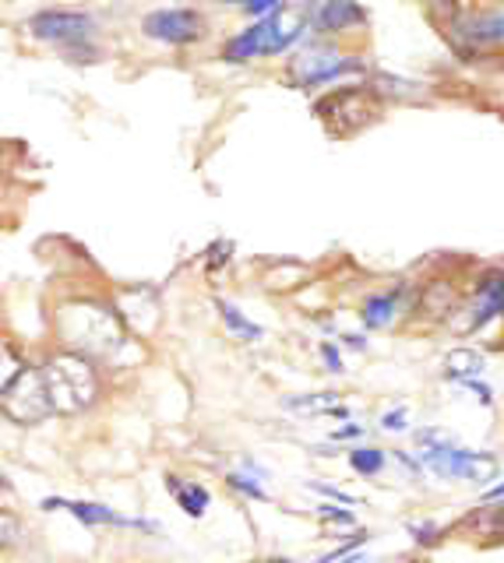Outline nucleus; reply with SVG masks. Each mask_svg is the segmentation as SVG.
I'll return each instance as SVG.
<instances>
[{"instance_id": "nucleus-1", "label": "nucleus", "mask_w": 504, "mask_h": 563, "mask_svg": "<svg viewBox=\"0 0 504 563\" xmlns=\"http://www.w3.org/2000/svg\"><path fill=\"white\" fill-rule=\"evenodd\" d=\"M57 334L67 345V352H78V356H110L120 345H124V334H120L117 313L99 307V303H72L57 313Z\"/></svg>"}, {"instance_id": "nucleus-2", "label": "nucleus", "mask_w": 504, "mask_h": 563, "mask_svg": "<svg viewBox=\"0 0 504 563\" xmlns=\"http://www.w3.org/2000/svg\"><path fill=\"white\" fill-rule=\"evenodd\" d=\"M43 380L50 391V405L61 416H78L85 409H92L99 398V374L96 366L78 356V352H57L43 366Z\"/></svg>"}, {"instance_id": "nucleus-3", "label": "nucleus", "mask_w": 504, "mask_h": 563, "mask_svg": "<svg viewBox=\"0 0 504 563\" xmlns=\"http://www.w3.org/2000/svg\"><path fill=\"white\" fill-rule=\"evenodd\" d=\"M304 29V11H280L272 18H262L254 29L240 32L237 40L226 46V60H251L258 53H275V49H286L293 40L300 35Z\"/></svg>"}, {"instance_id": "nucleus-4", "label": "nucleus", "mask_w": 504, "mask_h": 563, "mask_svg": "<svg viewBox=\"0 0 504 563\" xmlns=\"http://www.w3.org/2000/svg\"><path fill=\"white\" fill-rule=\"evenodd\" d=\"M4 412H8V419L19 422V427H36V422H43L50 412H54L43 369L19 366L14 377L4 380Z\"/></svg>"}, {"instance_id": "nucleus-5", "label": "nucleus", "mask_w": 504, "mask_h": 563, "mask_svg": "<svg viewBox=\"0 0 504 563\" xmlns=\"http://www.w3.org/2000/svg\"><path fill=\"white\" fill-rule=\"evenodd\" d=\"M377 113H381V102L368 88H342V92H332L318 102V117L325 120V128L339 137L368 128V123L377 120Z\"/></svg>"}, {"instance_id": "nucleus-6", "label": "nucleus", "mask_w": 504, "mask_h": 563, "mask_svg": "<svg viewBox=\"0 0 504 563\" xmlns=\"http://www.w3.org/2000/svg\"><path fill=\"white\" fill-rule=\"evenodd\" d=\"M149 40H160V43H173V46H184V43H195L205 35V22L201 14L187 11V8H166V11H152L145 22H142Z\"/></svg>"}, {"instance_id": "nucleus-7", "label": "nucleus", "mask_w": 504, "mask_h": 563, "mask_svg": "<svg viewBox=\"0 0 504 563\" xmlns=\"http://www.w3.org/2000/svg\"><path fill=\"white\" fill-rule=\"evenodd\" d=\"M32 35L36 40H50V43H78V40H89L96 22L89 14L81 11H43L29 22Z\"/></svg>"}, {"instance_id": "nucleus-8", "label": "nucleus", "mask_w": 504, "mask_h": 563, "mask_svg": "<svg viewBox=\"0 0 504 563\" xmlns=\"http://www.w3.org/2000/svg\"><path fill=\"white\" fill-rule=\"evenodd\" d=\"M357 64L346 60L339 49L332 46H307L297 60H293V78L300 85H321V81H332L346 70H353Z\"/></svg>"}, {"instance_id": "nucleus-9", "label": "nucleus", "mask_w": 504, "mask_h": 563, "mask_svg": "<svg viewBox=\"0 0 504 563\" xmlns=\"http://www.w3.org/2000/svg\"><path fill=\"white\" fill-rule=\"evenodd\" d=\"M504 313V275L501 272H486L480 278V286L473 292V303H469L465 310L451 313V317H469V321L462 324L459 334H469V331H480L486 321H494V317Z\"/></svg>"}, {"instance_id": "nucleus-10", "label": "nucleus", "mask_w": 504, "mask_h": 563, "mask_svg": "<svg viewBox=\"0 0 504 563\" xmlns=\"http://www.w3.org/2000/svg\"><path fill=\"white\" fill-rule=\"evenodd\" d=\"M46 510H72V518H78L81 525H124V528H145L152 532V521H142V518H120L117 510L102 507V504H78V500H43Z\"/></svg>"}, {"instance_id": "nucleus-11", "label": "nucleus", "mask_w": 504, "mask_h": 563, "mask_svg": "<svg viewBox=\"0 0 504 563\" xmlns=\"http://www.w3.org/2000/svg\"><path fill=\"white\" fill-rule=\"evenodd\" d=\"M307 18L318 32H339V29H350V25L363 22V11L357 4H350V0H318Z\"/></svg>"}, {"instance_id": "nucleus-12", "label": "nucleus", "mask_w": 504, "mask_h": 563, "mask_svg": "<svg viewBox=\"0 0 504 563\" xmlns=\"http://www.w3.org/2000/svg\"><path fill=\"white\" fill-rule=\"evenodd\" d=\"M465 532L480 536L483 542H501L504 539V507H483V510H473L465 521H462Z\"/></svg>"}, {"instance_id": "nucleus-13", "label": "nucleus", "mask_w": 504, "mask_h": 563, "mask_svg": "<svg viewBox=\"0 0 504 563\" xmlns=\"http://www.w3.org/2000/svg\"><path fill=\"white\" fill-rule=\"evenodd\" d=\"M398 313V292H377L363 299V324L368 328H388Z\"/></svg>"}, {"instance_id": "nucleus-14", "label": "nucleus", "mask_w": 504, "mask_h": 563, "mask_svg": "<svg viewBox=\"0 0 504 563\" xmlns=\"http://www.w3.org/2000/svg\"><path fill=\"white\" fill-rule=\"evenodd\" d=\"M456 299L459 296H456V289L448 286V282H434V286H427L424 296H420V310L438 321V317H451V313H456Z\"/></svg>"}, {"instance_id": "nucleus-15", "label": "nucleus", "mask_w": 504, "mask_h": 563, "mask_svg": "<svg viewBox=\"0 0 504 563\" xmlns=\"http://www.w3.org/2000/svg\"><path fill=\"white\" fill-rule=\"evenodd\" d=\"M445 369H448L451 380H469V377H476L483 369V356L469 349V345H459V349H451L445 356Z\"/></svg>"}, {"instance_id": "nucleus-16", "label": "nucleus", "mask_w": 504, "mask_h": 563, "mask_svg": "<svg viewBox=\"0 0 504 563\" xmlns=\"http://www.w3.org/2000/svg\"><path fill=\"white\" fill-rule=\"evenodd\" d=\"M173 486V497H177V504L184 507L187 518H205L208 510V489L198 486V483H180V479H169Z\"/></svg>"}, {"instance_id": "nucleus-17", "label": "nucleus", "mask_w": 504, "mask_h": 563, "mask_svg": "<svg viewBox=\"0 0 504 563\" xmlns=\"http://www.w3.org/2000/svg\"><path fill=\"white\" fill-rule=\"evenodd\" d=\"M339 398L336 395H304V398H289L286 401V412H297V416H304V419H310V416H328V412H339V416H346L339 405H336Z\"/></svg>"}, {"instance_id": "nucleus-18", "label": "nucleus", "mask_w": 504, "mask_h": 563, "mask_svg": "<svg viewBox=\"0 0 504 563\" xmlns=\"http://www.w3.org/2000/svg\"><path fill=\"white\" fill-rule=\"evenodd\" d=\"M219 313H222V324L230 328V331L237 334V339H251V342L262 339V328L251 324L248 317H243L233 303H226V299H219Z\"/></svg>"}, {"instance_id": "nucleus-19", "label": "nucleus", "mask_w": 504, "mask_h": 563, "mask_svg": "<svg viewBox=\"0 0 504 563\" xmlns=\"http://www.w3.org/2000/svg\"><path fill=\"white\" fill-rule=\"evenodd\" d=\"M350 465L360 475H377L381 468H385V454H381L377 448H357V451H350Z\"/></svg>"}, {"instance_id": "nucleus-20", "label": "nucleus", "mask_w": 504, "mask_h": 563, "mask_svg": "<svg viewBox=\"0 0 504 563\" xmlns=\"http://www.w3.org/2000/svg\"><path fill=\"white\" fill-rule=\"evenodd\" d=\"M230 486L237 493H243V497H251V500H269V493L262 489V483H258L254 475H248V472H233L230 475Z\"/></svg>"}, {"instance_id": "nucleus-21", "label": "nucleus", "mask_w": 504, "mask_h": 563, "mask_svg": "<svg viewBox=\"0 0 504 563\" xmlns=\"http://www.w3.org/2000/svg\"><path fill=\"white\" fill-rule=\"evenodd\" d=\"M321 518L336 528H357V518L353 510H342V507H321Z\"/></svg>"}, {"instance_id": "nucleus-22", "label": "nucleus", "mask_w": 504, "mask_h": 563, "mask_svg": "<svg viewBox=\"0 0 504 563\" xmlns=\"http://www.w3.org/2000/svg\"><path fill=\"white\" fill-rule=\"evenodd\" d=\"M381 427H385V433H403L406 430V405H398V409L381 416Z\"/></svg>"}, {"instance_id": "nucleus-23", "label": "nucleus", "mask_w": 504, "mask_h": 563, "mask_svg": "<svg viewBox=\"0 0 504 563\" xmlns=\"http://www.w3.org/2000/svg\"><path fill=\"white\" fill-rule=\"evenodd\" d=\"M360 542H363V536H353V539H346L342 545H336V550L332 553H325L318 563H339L342 556H350L353 550H360Z\"/></svg>"}, {"instance_id": "nucleus-24", "label": "nucleus", "mask_w": 504, "mask_h": 563, "mask_svg": "<svg viewBox=\"0 0 504 563\" xmlns=\"http://www.w3.org/2000/svg\"><path fill=\"white\" fill-rule=\"evenodd\" d=\"M248 11H251V14H265V18H272V14H280V11H283V0H248Z\"/></svg>"}, {"instance_id": "nucleus-25", "label": "nucleus", "mask_w": 504, "mask_h": 563, "mask_svg": "<svg viewBox=\"0 0 504 563\" xmlns=\"http://www.w3.org/2000/svg\"><path fill=\"white\" fill-rule=\"evenodd\" d=\"M321 360H325V366H328V369H332V374H342V356H339V345L325 342V345H321Z\"/></svg>"}, {"instance_id": "nucleus-26", "label": "nucleus", "mask_w": 504, "mask_h": 563, "mask_svg": "<svg viewBox=\"0 0 504 563\" xmlns=\"http://www.w3.org/2000/svg\"><path fill=\"white\" fill-rule=\"evenodd\" d=\"M310 489H318V493H325V497H332V500H339L346 507H353V497H350V493H342V489H332V486H325V483H310Z\"/></svg>"}, {"instance_id": "nucleus-27", "label": "nucleus", "mask_w": 504, "mask_h": 563, "mask_svg": "<svg viewBox=\"0 0 504 563\" xmlns=\"http://www.w3.org/2000/svg\"><path fill=\"white\" fill-rule=\"evenodd\" d=\"M357 437H363V427H357V422H346L342 430L332 433V440H357Z\"/></svg>"}, {"instance_id": "nucleus-28", "label": "nucleus", "mask_w": 504, "mask_h": 563, "mask_svg": "<svg viewBox=\"0 0 504 563\" xmlns=\"http://www.w3.org/2000/svg\"><path fill=\"white\" fill-rule=\"evenodd\" d=\"M219 4H240V0H219ZM243 4H248V0H243Z\"/></svg>"}]
</instances>
